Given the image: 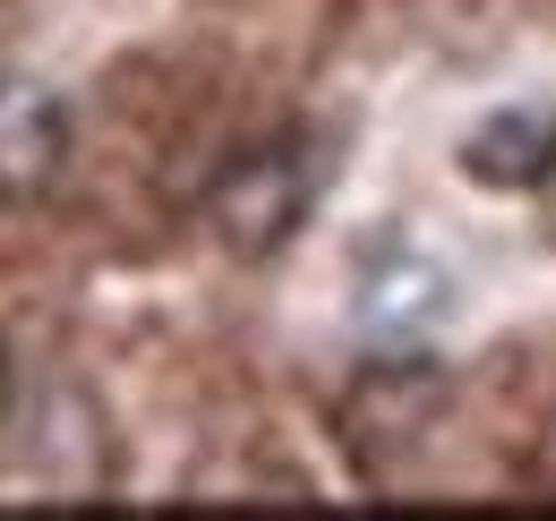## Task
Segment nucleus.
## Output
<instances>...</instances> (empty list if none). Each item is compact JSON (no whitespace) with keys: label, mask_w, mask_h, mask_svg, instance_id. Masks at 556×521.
Returning a JSON list of instances; mask_svg holds the SVG:
<instances>
[{"label":"nucleus","mask_w":556,"mask_h":521,"mask_svg":"<svg viewBox=\"0 0 556 521\" xmlns=\"http://www.w3.org/2000/svg\"><path fill=\"white\" fill-rule=\"evenodd\" d=\"M308 205H317V145L308 137H275V145H249L214 180V231H223L231 257H275L308 223Z\"/></svg>","instance_id":"nucleus-1"},{"label":"nucleus","mask_w":556,"mask_h":521,"mask_svg":"<svg viewBox=\"0 0 556 521\" xmlns=\"http://www.w3.org/2000/svg\"><path fill=\"white\" fill-rule=\"evenodd\" d=\"M463 171L480 189H548L556 180V103H496L463 137Z\"/></svg>","instance_id":"nucleus-2"},{"label":"nucleus","mask_w":556,"mask_h":521,"mask_svg":"<svg viewBox=\"0 0 556 521\" xmlns=\"http://www.w3.org/2000/svg\"><path fill=\"white\" fill-rule=\"evenodd\" d=\"M70 163V112L43 86L0 94V196H43Z\"/></svg>","instance_id":"nucleus-3"},{"label":"nucleus","mask_w":556,"mask_h":521,"mask_svg":"<svg viewBox=\"0 0 556 521\" xmlns=\"http://www.w3.org/2000/svg\"><path fill=\"white\" fill-rule=\"evenodd\" d=\"M445 308H454V274L428 265L419 249H394V257L368 265V291H359V326H368V333L412 342V333H428Z\"/></svg>","instance_id":"nucleus-4"},{"label":"nucleus","mask_w":556,"mask_h":521,"mask_svg":"<svg viewBox=\"0 0 556 521\" xmlns=\"http://www.w3.org/2000/svg\"><path fill=\"white\" fill-rule=\"evenodd\" d=\"M0 410H9V359H0Z\"/></svg>","instance_id":"nucleus-5"}]
</instances>
